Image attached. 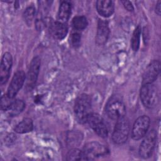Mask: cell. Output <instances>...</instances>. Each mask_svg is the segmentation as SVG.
<instances>
[{
  "label": "cell",
  "instance_id": "1",
  "mask_svg": "<svg viewBox=\"0 0 161 161\" xmlns=\"http://www.w3.org/2000/svg\"><path fill=\"white\" fill-rule=\"evenodd\" d=\"M92 102L91 97L86 94L80 95L75 100L74 113L77 121L80 123H85L92 113Z\"/></svg>",
  "mask_w": 161,
  "mask_h": 161
},
{
  "label": "cell",
  "instance_id": "2",
  "mask_svg": "<svg viewBox=\"0 0 161 161\" xmlns=\"http://www.w3.org/2000/svg\"><path fill=\"white\" fill-rule=\"evenodd\" d=\"M140 96L143 106L147 108H153L158 103V92L157 89L152 83L142 84Z\"/></svg>",
  "mask_w": 161,
  "mask_h": 161
},
{
  "label": "cell",
  "instance_id": "3",
  "mask_svg": "<svg viewBox=\"0 0 161 161\" xmlns=\"http://www.w3.org/2000/svg\"><path fill=\"white\" fill-rule=\"evenodd\" d=\"M106 113L108 117L112 119L118 120L125 117L126 106L123 100L116 96H113L106 105Z\"/></svg>",
  "mask_w": 161,
  "mask_h": 161
},
{
  "label": "cell",
  "instance_id": "4",
  "mask_svg": "<svg viewBox=\"0 0 161 161\" xmlns=\"http://www.w3.org/2000/svg\"><path fill=\"white\" fill-rule=\"evenodd\" d=\"M129 133L130 123L128 119L125 117H123L116 120L112 134L113 142L117 145L125 143L128 140Z\"/></svg>",
  "mask_w": 161,
  "mask_h": 161
},
{
  "label": "cell",
  "instance_id": "5",
  "mask_svg": "<svg viewBox=\"0 0 161 161\" xmlns=\"http://www.w3.org/2000/svg\"><path fill=\"white\" fill-rule=\"evenodd\" d=\"M82 152L87 160H94L97 158L107 156L109 154L108 148L97 142L87 143L84 146Z\"/></svg>",
  "mask_w": 161,
  "mask_h": 161
},
{
  "label": "cell",
  "instance_id": "6",
  "mask_svg": "<svg viewBox=\"0 0 161 161\" xmlns=\"http://www.w3.org/2000/svg\"><path fill=\"white\" fill-rule=\"evenodd\" d=\"M139 147V155L143 158L151 157L157 142V135L156 131L151 130L145 136Z\"/></svg>",
  "mask_w": 161,
  "mask_h": 161
},
{
  "label": "cell",
  "instance_id": "7",
  "mask_svg": "<svg viewBox=\"0 0 161 161\" xmlns=\"http://www.w3.org/2000/svg\"><path fill=\"white\" fill-rule=\"evenodd\" d=\"M40 57H35L30 64L25 79V89L27 91H31L35 87L40 71Z\"/></svg>",
  "mask_w": 161,
  "mask_h": 161
},
{
  "label": "cell",
  "instance_id": "8",
  "mask_svg": "<svg viewBox=\"0 0 161 161\" xmlns=\"http://www.w3.org/2000/svg\"><path fill=\"white\" fill-rule=\"evenodd\" d=\"M150 120L147 115L138 117L135 121L131 129V136L133 140H138L147 134L150 126Z\"/></svg>",
  "mask_w": 161,
  "mask_h": 161
},
{
  "label": "cell",
  "instance_id": "9",
  "mask_svg": "<svg viewBox=\"0 0 161 161\" xmlns=\"http://www.w3.org/2000/svg\"><path fill=\"white\" fill-rule=\"evenodd\" d=\"M87 123L94 131L102 138L107 137L108 130L103 118L98 114L92 113L87 119Z\"/></svg>",
  "mask_w": 161,
  "mask_h": 161
},
{
  "label": "cell",
  "instance_id": "10",
  "mask_svg": "<svg viewBox=\"0 0 161 161\" xmlns=\"http://www.w3.org/2000/svg\"><path fill=\"white\" fill-rule=\"evenodd\" d=\"M160 62L159 60L152 61L147 67L142 77V84H152L157 78L160 74Z\"/></svg>",
  "mask_w": 161,
  "mask_h": 161
},
{
  "label": "cell",
  "instance_id": "11",
  "mask_svg": "<svg viewBox=\"0 0 161 161\" xmlns=\"http://www.w3.org/2000/svg\"><path fill=\"white\" fill-rule=\"evenodd\" d=\"M26 75L23 70H18L13 75L9 86L8 89L7 94L11 98L15 97L19 89L25 82Z\"/></svg>",
  "mask_w": 161,
  "mask_h": 161
},
{
  "label": "cell",
  "instance_id": "12",
  "mask_svg": "<svg viewBox=\"0 0 161 161\" xmlns=\"http://www.w3.org/2000/svg\"><path fill=\"white\" fill-rule=\"evenodd\" d=\"M13 64V58L11 54L9 52H6L3 55L1 66H0V84L3 85L8 81L10 70Z\"/></svg>",
  "mask_w": 161,
  "mask_h": 161
},
{
  "label": "cell",
  "instance_id": "13",
  "mask_svg": "<svg viewBox=\"0 0 161 161\" xmlns=\"http://www.w3.org/2000/svg\"><path fill=\"white\" fill-rule=\"evenodd\" d=\"M109 35V28L107 21L99 19L97 23L96 42L99 45L106 43Z\"/></svg>",
  "mask_w": 161,
  "mask_h": 161
},
{
  "label": "cell",
  "instance_id": "14",
  "mask_svg": "<svg viewBox=\"0 0 161 161\" xmlns=\"http://www.w3.org/2000/svg\"><path fill=\"white\" fill-rule=\"evenodd\" d=\"M68 32L67 25L60 21H55L51 24L50 26V33L51 35L57 40H61L64 39Z\"/></svg>",
  "mask_w": 161,
  "mask_h": 161
},
{
  "label": "cell",
  "instance_id": "15",
  "mask_svg": "<svg viewBox=\"0 0 161 161\" xmlns=\"http://www.w3.org/2000/svg\"><path fill=\"white\" fill-rule=\"evenodd\" d=\"M96 9L98 13L103 17L107 18L114 13V4L110 0H99L96 2Z\"/></svg>",
  "mask_w": 161,
  "mask_h": 161
},
{
  "label": "cell",
  "instance_id": "16",
  "mask_svg": "<svg viewBox=\"0 0 161 161\" xmlns=\"http://www.w3.org/2000/svg\"><path fill=\"white\" fill-rule=\"evenodd\" d=\"M71 14V4L68 1H62L59 6L57 18L58 21L65 23L69 19Z\"/></svg>",
  "mask_w": 161,
  "mask_h": 161
},
{
  "label": "cell",
  "instance_id": "17",
  "mask_svg": "<svg viewBox=\"0 0 161 161\" xmlns=\"http://www.w3.org/2000/svg\"><path fill=\"white\" fill-rule=\"evenodd\" d=\"M33 128V123L31 119L26 118L18 123L14 127L15 132L18 133H26L31 131Z\"/></svg>",
  "mask_w": 161,
  "mask_h": 161
},
{
  "label": "cell",
  "instance_id": "18",
  "mask_svg": "<svg viewBox=\"0 0 161 161\" xmlns=\"http://www.w3.org/2000/svg\"><path fill=\"white\" fill-rule=\"evenodd\" d=\"M25 108V103L23 101L20 99L14 100L11 106L7 111L9 116H16L21 113Z\"/></svg>",
  "mask_w": 161,
  "mask_h": 161
},
{
  "label": "cell",
  "instance_id": "19",
  "mask_svg": "<svg viewBox=\"0 0 161 161\" xmlns=\"http://www.w3.org/2000/svg\"><path fill=\"white\" fill-rule=\"evenodd\" d=\"M141 32V27L140 26H138L133 33V35L131 39V46L133 50L135 52H136L140 47Z\"/></svg>",
  "mask_w": 161,
  "mask_h": 161
},
{
  "label": "cell",
  "instance_id": "20",
  "mask_svg": "<svg viewBox=\"0 0 161 161\" xmlns=\"http://www.w3.org/2000/svg\"><path fill=\"white\" fill-rule=\"evenodd\" d=\"M87 25L88 22L87 18L84 16H77L72 19V25L76 30H84L87 27Z\"/></svg>",
  "mask_w": 161,
  "mask_h": 161
},
{
  "label": "cell",
  "instance_id": "21",
  "mask_svg": "<svg viewBox=\"0 0 161 161\" xmlns=\"http://www.w3.org/2000/svg\"><path fill=\"white\" fill-rule=\"evenodd\" d=\"M67 160H85L86 157L84 155L82 150H80L79 149L74 148L70 150L67 155Z\"/></svg>",
  "mask_w": 161,
  "mask_h": 161
},
{
  "label": "cell",
  "instance_id": "22",
  "mask_svg": "<svg viewBox=\"0 0 161 161\" xmlns=\"http://www.w3.org/2000/svg\"><path fill=\"white\" fill-rule=\"evenodd\" d=\"M35 14V9L34 8V6H28L25 11H24L23 13V18L25 21H26V23L28 25L31 24L34 16Z\"/></svg>",
  "mask_w": 161,
  "mask_h": 161
},
{
  "label": "cell",
  "instance_id": "23",
  "mask_svg": "<svg viewBox=\"0 0 161 161\" xmlns=\"http://www.w3.org/2000/svg\"><path fill=\"white\" fill-rule=\"evenodd\" d=\"M14 101V99L10 97L7 94L1 96V108L3 111H7L11 104Z\"/></svg>",
  "mask_w": 161,
  "mask_h": 161
},
{
  "label": "cell",
  "instance_id": "24",
  "mask_svg": "<svg viewBox=\"0 0 161 161\" xmlns=\"http://www.w3.org/2000/svg\"><path fill=\"white\" fill-rule=\"evenodd\" d=\"M80 40L81 36L79 33H73L70 36V42L72 45L75 47L77 48L80 45Z\"/></svg>",
  "mask_w": 161,
  "mask_h": 161
},
{
  "label": "cell",
  "instance_id": "25",
  "mask_svg": "<svg viewBox=\"0 0 161 161\" xmlns=\"http://www.w3.org/2000/svg\"><path fill=\"white\" fill-rule=\"evenodd\" d=\"M121 3H123L124 7L125 8V9L126 10H128V11H133L134 10V8L132 4V3L130 1H122Z\"/></svg>",
  "mask_w": 161,
  "mask_h": 161
},
{
  "label": "cell",
  "instance_id": "26",
  "mask_svg": "<svg viewBox=\"0 0 161 161\" xmlns=\"http://www.w3.org/2000/svg\"><path fill=\"white\" fill-rule=\"evenodd\" d=\"M160 5H161V1H158L156 4L155 6V13L158 14V15H160V13H161V8H160Z\"/></svg>",
  "mask_w": 161,
  "mask_h": 161
}]
</instances>
